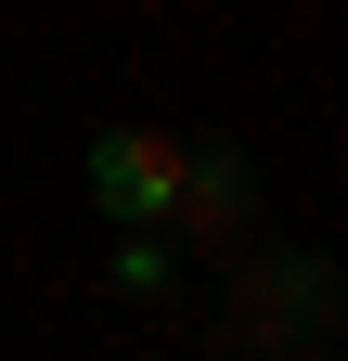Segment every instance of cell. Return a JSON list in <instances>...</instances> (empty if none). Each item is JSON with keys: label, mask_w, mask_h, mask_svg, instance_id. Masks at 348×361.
I'll list each match as a JSON object with an SVG mask.
<instances>
[{"label": "cell", "mask_w": 348, "mask_h": 361, "mask_svg": "<svg viewBox=\"0 0 348 361\" xmlns=\"http://www.w3.org/2000/svg\"><path fill=\"white\" fill-rule=\"evenodd\" d=\"M181 180H194V155L168 142V129H104V142H91V207L129 219V233L181 219Z\"/></svg>", "instance_id": "6da1fadb"}, {"label": "cell", "mask_w": 348, "mask_h": 361, "mask_svg": "<svg viewBox=\"0 0 348 361\" xmlns=\"http://www.w3.org/2000/svg\"><path fill=\"white\" fill-rule=\"evenodd\" d=\"M245 323L271 336V348L310 336V323H323V271H258V284H245Z\"/></svg>", "instance_id": "7a4b0ae2"}, {"label": "cell", "mask_w": 348, "mask_h": 361, "mask_svg": "<svg viewBox=\"0 0 348 361\" xmlns=\"http://www.w3.org/2000/svg\"><path fill=\"white\" fill-rule=\"evenodd\" d=\"M232 207H245V168H232V155H194V180H181V219H194V233H220Z\"/></svg>", "instance_id": "3957f363"}, {"label": "cell", "mask_w": 348, "mask_h": 361, "mask_svg": "<svg viewBox=\"0 0 348 361\" xmlns=\"http://www.w3.org/2000/svg\"><path fill=\"white\" fill-rule=\"evenodd\" d=\"M116 284H129V297H155V284H168V245H155V233H129V245H116Z\"/></svg>", "instance_id": "277c9868"}]
</instances>
